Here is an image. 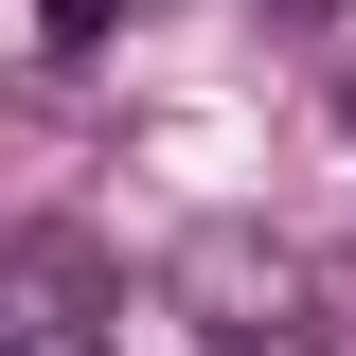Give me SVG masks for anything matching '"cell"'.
Listing matches in <instances>:
<instances>
[{"label":"cell","mask_w":356,"mask_h":356,"mask_svg":"<svg viewBox=\"0 0 356 356\" xmlns=\"http://www.w3.org/2000/svg\"><path fill=\"white\" fill-rule=\"evenodd\" d=\"M161 285H178L196 339H285V321H303V250H267V232H196Z\"/></svg>","instance_id":"cell-1"},{"label":"cell","mask_w":356,"mask_h":356,"mask_svg":"<svg viewBox=\"0 0 356 356\" xmlns=\"http://www.w3.org/2000/svg\"><path fill=\"white\" fill-rule=\"evenodd\" d=\"M107 285H125V267L89 250V232H18V250H0V356H54V339H107Z\"/></svg>","instance_id":"cell-2"},{"label":"cell","mask_w":356,"mask_h":356,"mask_svg":"<svg viewBox=\"0 0 356 356\" xmlns=\"http://www.w3.org/2000/svg\"><path fill=\"white\" fill-rule=\"evenodd\" d=\"M36 18H54V54H89L107 18H125V0H36Z\"/></svg>","instance_id":"cell-3"},{"label":"cell","mask_w":356,"mask_h":356,"mask_svg":"<svg viewBox=\"0 0 356 356\" xmlns=\"http://www.w3.org/2000/svg\"><path fill=\"white\" fill-rule=\"evenodd\" d=\"M214 356H321V321H285V339H214Z\"/></svg>","instance_id":"cell-4"},{"label":"cell","mask_w":356,"mask_h":356,"mask_svg":"<svg viewBox=\"0 0 356 356\" xmlns=\"http://www.w3.org/2000/svg\"><path fill=\"white\" fill-rule=\"evenodd\" d=\"M267 18H339V0H267Z\"/></svg>","instance_id":"cell-5"},{"label":"cell","mask_w":356,"mask_h":356,"mask_svg":"<svg viewBox=\"0 0 356 356\" xmlns=\"http://www.w3.org/2000/svg\"><path fill=\"white\" fill-rule=\"evenodd\" d=\"M54 356H107V339H54Z\"/></svg>","instance_id":"cell-6"}]
</instances>
